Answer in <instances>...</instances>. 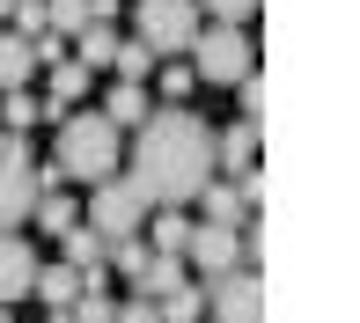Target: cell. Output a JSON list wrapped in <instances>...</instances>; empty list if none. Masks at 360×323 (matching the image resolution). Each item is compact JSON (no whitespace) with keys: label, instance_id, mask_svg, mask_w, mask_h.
<instances>
[{"label":"cell","instance_id":"7c38bea8","mask_svg":"<svg viewBox=\"0 0 360 323\" xmlns=\"http://www.w3.org/2000/svg\"><path fill=\"white\" fill-rule=\"evenodd\" d=\"M89 81H96V74L81 67V59H52V88H44V118L59 125V118H67V110L81 103V95H89Z\"/></svg>","mask_w":360,"mask_h":323},{"label":"cell","instance_id":"d4e9b609","mask_svg":"<svg viewBox=\"0 0 360 323\" xmlns=\"http://www.w3.org/2000/svg\"><path fill=\"white\" fill-rule=\"evenodd\" d=\"M199 15H214V22H243V29H250L257 0H199Z\"/></svg>","mask_w":360,"mask_h":323},{"label":"cell","instance_id":"277c9868","mask_svg":"<svg viewBox=\"0 0 360 323\" xmlns=\"http://www.w3.org/2000/svg\"><path fill=\"white\" fill-rule=\"evenodd\" d=\"M133 22H140V44L155 59H184L191 37H199V0H140Z\"/></svg>","mask_w":360,"mask_h":323},{"label":"cell","instance_id":"3957f363","mask_svg":"<svg viewBox=\"0 0 360 323\" xmlns=\"http://www.w3.org/2000/svg\"><path fill=\"white\" fill-rule=\"evenodd\" d=\"M184 59H191V74L214 81V88H236L243 74H257V44H250V29H243V22H214V29L199 22V37H191Z\"/></svg>","mask_w":360,"mask_h":323},{"label":"cell","instance_id":"5b68a950","mask_svg":"<svg viewBox=\"0 0 360 323\" xmlns=\"http://www.w3.org/2000/svg\"><path fill=\"white\" fill-rule=\"evenodd\" d=\"M81 220H89V228L96 235H103V242H118V235H140V220H147V199H140V184H133V176H103V184H89V213H81Z\"/></svg>","mask_w":360,"mask_h":323},{"label":"cell","instance_id":"4dcf8cb0","mask_svg":"<svg viewBox=\"0 0 360 323\" xmlns=\"http://www.w3.org/2000/svg\"><path fill=\"white\" fill-rule=\"evenodd\" d=\"M8 8H15V0H0V15H8Z\"/></svg>","mask_w":360,"mask_h":323},{"label":"cell","instance_id":"8992f818","mask_svg":"<svg viewBox=\"0 0 360 323\" xmlns=\"http://www.w3.org/2000/svg\"><path fill=\"white\" fill-rule=\"evenodd\" d=\"M30 199H37V162H30V140L0 125V228H22Z\"/></svg>","mask_w":360,"mask_h":323},{"label":"cell","instance_id":"4fadbf2b","mask_svg":"<svg viewBox=\"0 0 360 323\" xmlns=\"http://www.w3.org/2000/svg\"><path fill=\"white\" fill-rule=\"evenodd\" d=\"M96 110H103V118L118 125V133H133V125L147 118V110H155V95H147V81H118V88H110Z\"/></svg>","mask_w":360,"mask_h":323},{"label":"cell","instance_id":"5bb4252c","mask_svg":"<svg viewBox=\"0 0 360 323\" xmlns=\"http://www.w3.org/2000/svg\"><path fill=\"white\" fill-rule=\"evenodd\" d=\"M30 294L44 301V309H74V294H81V272L59 257V265H37V279H30Z\"/></svg>","mask_w":360,"mask_h":323},{"label":"cell","instance_id":"4316f807","mask_svg":"<svg viewBox=\"0 0 360 323\" xmlns=\"http://www.w3.org/2000/svg\"><path fill=\"white\" fill-rule=\"evenodd\" d=\"M236 103H243V118H257V110H265V81L243 74V81H236Z\"/></svg>","mask_w":360,"mask_h":323},{"label":"cell","instance_id":"ffe728a7","mask_svg":"<svg viewBox=\"0 0 360 323\" xmlns=\"http://www.w3.org/2000/svg\"><path fill=\"white\" fill-rule=\"evenodd\" d=\"M74 44H81L74 59L96 74V67H110V52H118V29H110V22H89V29H74Z\"/></svg>","mask_w":360,"mask_h":323},{"label":"cell","instance_id":"ba28073f","mask_svg":"<svg viewBox=\"0 0 360 323\" xmlns=\"http://www.w3.org/2000/svg\"><path fill=\"white\" fill-rule=\"evenodd\" d=\"M206 286V316L214 323H265V286H257V265H236L221 279H199Z\"/></svg>","mask_w":360,"mask_h":323},{"label":"cell","instance_id":"7a4b0ae2","mask_svg":"<svg viewBox=\"0 0 360 323\" xmlns=\"http://www.w3.org/2000/svg\"><path fill=\"white\" fill-rule=\"evenodd\" d=\"M52 169L67 176V184H103V176L125 169V133L103 118V110H67V118H59Z\"/></svg>","mask_w":360,"mask_h":323},{"label":"cell","instance_id":"1f68e13d","mask_svg":"<svg viewBox=\"0 0 360 323\" xmlns=\"http://www.w3.org/2000/svg\"><path fill=\"white\" fill-rule=\"evenodd\" d=\"M199 323H214V316H199Z\"/></svg>","mask_w":360,"mask_h":323},{"label":"cell","instance_id":"30bf717a","mask_svg":"<svg viewBox=\"0 0 360 323\" xmlns=\"http://www.w3.org/2000/svg\"><path fill=\"white\" fill-rule=\"evenodd\" d=\"M214 169L228 176H257V118H236L214 133Z\"/></svg>","mask_w":360,"mask_h":323},{"label":"cell","instance_id":"e0dca14e","mask_svg":"<svg viewBox=\"0 0 360 323\" xmlns=\"http://www.w3.org/2000/svg\"><path fill=\"white\" fill-rule=\"evenodd\" d=\"M30 81H37V44L30 37H0V88H30Z\"/></svg>","mask_w":360,"mask_h":323},{"label":"cell","instance_id":"8fae6325","mask_svg":"<svg viewBox=\"0 0 360 323\" xmlns=\"http://www.w3.org/2000/svg\"><path fill=\"white\" fill-rule=\"evenodd\" d=\"M30 220H37L44 235H59V228H74V220H81V199H74V191H59V176H37V199H30Z\"/></svg>","mask_w":360,"mask_h":323},{"label":"cell","instance_id":"603a6c76","mask_svg":"<svg viewBox=\"0 0 360 323\" xmlns=\"http://www.w3.org/2000/svg\"><path fill=\"white\" fill-rule=\"evenodd\" d=\"M110 74H118V81H147V74H155V52H147L140 37H118V52H110Z\"/></svg>","mask_w":360,"mask_h":323},{"label":"cell","instance_id":"cb8c5ba5","mask_svg":"<svg viewBox=\"0 0 360 323\" xmlns=\"http://www.w3.org/2000/svg\"><path fill=\"white\" fill-rule=\"evenodd\" d=\"M147 81H162V95H169V103H184V95L199 88V74H191V59H162V67L147 74Z\"/></svg>","mask_w":360,"mask_h":323},{"label":"cell","instance_id":"7402d4cb","mask_svg":"<svg viewBox=\"0 0 360 323\" xmlns=\"http://www.w3.org/2000/svg\"><path fill=\"white\" fill-rule=\"evenodd\" d=\"M155 213V250H169V257H184V235H191V220H184V206H147Z\"/></svg>","mask_w":360,"mask_h":323},{"label":"cell","instance_id":"9a60e30c","mask_svg":"<svg viewBox=\"0 0 360 323\" xmlns=\"http://www.w3.org/2000/svg\"><path fill=\"white\" fill-rule=\"evenodd\" d=\"M103 250H110V242L96 235L89 220H74V228H59V257H67L74 272H103Z\"/></svg>","mask_w":360,"mask_h":323},{"label":"cell","instance_id":"83f0119b","mask_svg":"<svg viewBox=\"0 0 360 323\" xmlns=\"http://www.w3.org/2000/svg\"><path fill=\"white\" fill-rule=\"evenodd\" d=\"M110 323H155V301H147V294H133V301H118V316H110Z\"/></svg>","mask_w":360,"mask_h":323},{"label":"cell","instance_id":"f546056e","mask_svg":"<svg viewBox=\"0 0 360 323\" xmlns=\"http://www.w3.org/2000/svg\"><path fill=\"white\" fill-rule=\"evenodd\" d=\"M0 323H15V301H0Z\"/></svg>","mask_w":360,"mask_h":323},{"label":"cell","instance_id":"f1b7e54d","mask_svg":"<svg viewBox=\"0 0 360 323\" xmlns=\"http://www.w3.org/2000/svg\"><path fill=\"white\" fill-rule=\"evenodd\" d=\"M44 323H74V309H44Z\"/></svg>","mask_w":360,"mask_h":323},{"label":"cell","instance_id":"2e32d148","mask_svg":"<svg viewBox=\"0 0 360 323\" xmlns=\"http://www.w3.org/2000/svg\"><path fill=\"white\" fill-rule=\"evenodd\" d=\"M206 316V286L199 279H176L169 294H155V323H199Z\"/></svg>","mask_w":360,"mask_h":323},{"label":"cell","instance_id":"484cf974","mask_svg":"<svg viewBox=\"0 0 360 323\" xmlns=\"http://www.w3.org/2000/svg\"><path fill=\"white\" fill-rule=\"evenodd\" d=\"M118 316V301H103V294H74V323H110Z\"/></svg>","mask_w":360,"mask_h":323},{"label":"cell","instance_id":"6da1fadb","mask_svg":"<svg viewBox=\"0 0 360 323\" xmlns=\"http://www.w3.org/2000/svg\"><path fill=\"white\" fill-rule=\"evenodd\" d=\"M125 176L140 184L147 206H191L199 184L214 176V125L184 103H155L133 125V154H125Z\"/></svg>","mask_w":360,"mask_h":323},{"label":"cell","instance_id":"52a82bcc","mask_svg":"<svg viewBox=\"0 0 360 323\" xmlns=\"http://www.w3.org/2000/svg\"><path fill=\"white\" fill-rule=\"evenodd\" d=\"M184 257H191L199 279H221V272H236V265H257V257H250V235H243V228H221V220H191Z\"/></svg>","mask_w":360,"mask_h":323},{"label":"cell","instance_id":"d6986e66","mask_svg":"<svg viewBox=\"0 0 360 323\" xmlns=\"http://www.w3.org/2000/svg\"><path fill=\"white\" fill-rule=\"evenodd\" d=\"M37 118H44V95L37 88H0V125H8V133H30Z\"/></svg>","mask_w":360,"mask_h":323},{"label":"cell","instance_id":"9c48e42d","mask_svg":"<svg viewBox=\"0 0 360 323\" xmlns=\"http://www.w3.org/2000/svg\"><path fill=\"white\" fill-rule=\"evenodd\" d=\"M37 279V242H22V228H0V301H30Z\"/></svg>","mask_w":360,"mask_h":323},{"label":"cell","instance_id":"ac0fdd59","mask_svg":"<svg viewBox=\"0 0 360 323\" xmlns=\"http://www.w3.org/2000/svg\"><path fill=\"white\" fill-rule=\"evenodd\" d=\"M176 279H184V257H169V250H147V265L133 272V294H147V301H155V294H169Z\"/></svg>","mask_w":360,"mask_h":323},{"label":"cell","instance_id":"44dd1931","mask_svg":"<svg viewBox=\"0 0 360 323\" xmlns=\"http://www.w3.org/2000/svg\"><path fill=\"white\" fill-rule=\"evenodd\" d=\"M89 22H96V0H44V29H59V37H74Z\"/></svg>","mask_w":360,"mask_h":323}]
</instances>
